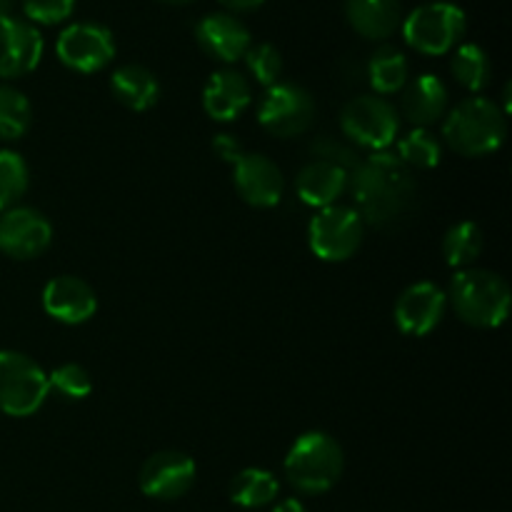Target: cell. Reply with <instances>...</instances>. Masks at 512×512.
<instances>
[{"label":"cell","instance_id":"ac0fdd59","mask_svg":"<svg viewBox=\"0 0 512 512\" xmlns=\"http://www.w3.org/2000/svg\"><path fill=\"white\" fill-rule=\"evenodd\" d=\"M253 93H250V80L240 70L223 68L215 70L203 88V108L205 113L220 123L240 118L248 110Z\"/></svg>","mask_w":512,"mask_h":512},{"label":"cell","instance_id":"4fadbf2b","mask_svg":"<svg viewBox=\"0 0 512 512\" xmlns=\"http://www.w3.org/2000/svg\"><path fill=\"white\" fill-rule=\"evenodd\" d=\"M43 35L23 18L0 20V78L13 80L33 73L43 58Z\"/></svg>","mask_w":512,"mask_h":512},{"label":"cell","instance_id":"9c48e42d","mask_svg":"<svg viewBox=\"0 0 512 512\" xmlns=\"http://www.w3.org/2000/svg\"><path fill=\"white\" fill-rule=\"evenodd\" d=\"M315 120V100L303 85L275 83L265 88L258 103V123L278 138L308 133Z\"/></svg>","mask_w":512,"mask_h":512},{"label":"cell","instance_id":"277c9868","mask_svg":"<svg viewBox=\"0 0 512 512\" xmlns=\"http://www.w3.org/2000/svg\"><path fill=\"white\" fill-rule=\"evenodd\" d=\"M285 478L298 493H328L345 470V455L338 440L323 430L300 435L285 455Z\"/></svg>","mask_w":512,"mask_h":512},{"label":"cell","instance_id":"e575fe53","mask_svg":"<svg viewBox=\"0 0 512 512\" xmlns=\"http://www.w3.org/2000/svg\"><path fill=\"white\" fill-rule=\"evenodd\" d=\"M230 13H250V10H258L265 0H220Z\"/></svg>","mask_w":512,"mask_h":512},{"label":"cell","instance_id":"1f68e13d","mask_svg":"<svg viewBox=\"0 0 512 512\" xmlns=\"http://www.w3.org/2000/svg\"><path fill=\"white\" fill-rule=\"evenodd\" d=\"M75 10V0H23V13L28 23L58 25L68 20Z\"/></svg>","mask_w":512,"mask_h":512},{"label":"cell","instance_id":"d6a6232c","mask_svg":"<svg viewBox=\"0 0 512 512\" xmlns=\"http://www.w3.org/2000/svg\"><path fill=\"white\" fill-rule=\"evenodd\" d=\"M310 150H313L315 160H328V163L340 165V168L348 170L350 175H353V170L360 165L358 153H355L350 145L340 143V140L335 138H328V135H320V138L310 145Z\"/></svg>","mask_w":512,"mask_h":512},{"label":"cell","instance_id":"30bf717a","mask_svg":"<svg viewBox=\"0 0 512 512\" xmlns=\"http://www.w3.org/2000/svg\"><path fill=\"white\" fill-rule=\"evenodd\" d=\"M60 63L78 73H98L115 58V38L100 23H73L55 43Z\"/></svg>","mask_w":512,"mask_h":512},{"label":"cell","instance_id":"7c38bea8","mask_svg":"<svg viewBox=\"0 0 512 512\" xmlns=\"http://www.w3.org/2000/svg\"><path fill=\"white\" fill-rule=\"evenodd\" d=\"M195 473L198 468L190 455L180 453V450H160L145 460L138 483L148 498L170 503V500L183 498L193 488Z\"/></svg>","mask_w":512,"mask_h":512},{"label":"cell","instance_id":"cb8c5ba5","mask_svg":"<svg viewBox=\"0 0 512 512\" xmlns=\"http://www.w3.org/2000/svg\"><path fill=\"white\" fill-rule=\"evenodd\" d=\"M278 478L270 470L245 468L230 483V500L240 508H265L278 498Z\"/></svg>","mask_w":512,"mask_h":512},{"label":"cell","instance_id":"836d02e7","mask_svg":"<svg viewBox=\"0 0 512 512\" xmlns=\"http://www.w3.org/2000/svg\"><path fill=\"white\" fill-rule=\"evenodd\" d=\"M213 153L218 155L220 160H225V163H238L240 158H243V145H240V140L235 138V135L230 133H220L215 135L213 140Z\"/></svg>","mask_w":512,"mask_h":512},{"label":"cell","instance_id":"4dcf8cb0","mask_svg":"<svg viewBox=\"0 0 512 512\" xmlns=\"http://www.w3.org/2000/svg\"><path fill=\"white\" fill-rule=\"evenodd\" d=\"M245 65H248L250 75L255 78V83L265 85H275L280 80V73H283V55L275 45L270 43H258V45H250L248 53L243 55Z\"/></svg>","mask_w":512,"mask_h":512},{"label":"cell","instance_id":"6da1fadb","mask_svg":"<svg viewBox=\"0 0 512 512\" xmlns=\"http://www.w3.org/2000/svg\"><path fill=\"white\" fill-rule=\"evenodd\" d=\"M348 188L363 223L378 228L403 218L415 198L413 170L398 155L385 150L370 155L353 170Z\"/></svg>","mask_w":512,"mask_h":512},{"label":"cell","instance_id":"5b68a950","mask_svg":"<svg viewBox=\"0 0 512 512\" xmlns=\"http://www.w3.org/2000/svg\"><path fill=\"white\" fill-rule=\"evenodd\" d=\"M48 398L45 370L18 350H0V413L28 418Z\"/></svg>","mask_w":512,"mask_h":512},{"label":"cell","instance_id":"7402d4cb","mask_svg":"<svg viewBox=\"0 0 512 512\" xmlns=\"http://www.w3.org/2000/svg\"><path fill=\"white\" fill-rule=\"evenodd\" d=\"M110 90H113L120 105H125L128 110H135V113H143V110L153 108L160 98V83L155 78V73L138 63L115 68L113 78H110Z\"/></svg>","mask_w":512,"mask_h":512},{"label":"cell","instance_id":"e0dca14e","mask_svg":"<svg viewBox=\"0 0 512 512\" xmlns=\"http://www.w3.org/2000/svg\"><path fill=\"white\" fill-rule=\"evenodd\" d=\"M43 310L63 325H83L98 310V295L75 275H58L43 290Z\"/></svg>","mask_w":512,"mask_h":512},{"label":"cell","instance_id":"74e56055","mask_svg":"<svg viewBox=\"0 0 512 512\" xmlns=\"http://www.w3.org/2000/svg\"><path fill=\"white\" fill-rule=\"evenodd\" d=\"M163 3H173V5H180V3H190V0H163Z\"/></svg>","mask_w":512,"mask_h":512},{"label":"cell","instance_id":"ffe728a7","mask_svg":"<svg viewBox=\"0 0 512 512\" xmlns=\"http://www.w3.org/2000/svg\"><path fill=\"white\" fill-rule=\"evenodd\" d=\"M350 173L328 160H310L295 180L298 198L313 208H328L348 190Z\"/></svg>","mask_w":512,"mask_h":512},{"label":"cell","instance_id":"44dd1931","mask_svg":"<svg viewBox=\"0 0 512 512\" xmlns=\"http://www.w3.org/2000/svg\"><path fill=\"white\" fill-rule=\"evenodd\" d=\"M345 18L358 35L385 40L400 28V0H345Z\"/></svg>","mask_w":512,"mask_h":512},{"label":"cell","instance_id":"9a60e30c","mask_svg":"<svg viewBox=\"0 0 512 512\" xmlns=\"http://www.w3.org/2000/svg\"><path fill=\"white\" fill-rule=\"evenodd\" d=\"M233 183L240 198L253 208H273L285 190V178L278 165L260 153H243V158L233 165Z\"/></svg>","mask_w":512,"mask_h":512},{"label":"cell","instance_id":"d590c367","mask_svg":"<svg viewBox=\"0 0 512 512\" xmlns=\"http://www.w3.org/2000/svg\"><path fill=\"white\" fill-rule=\"evenodd\" d=\"M270 512H308V510H305V505L300 503V500L288 498V500H283V503L275 505V508Z\"/></svg>","mask_w":512,"mask_h":512},{"label":"cell","instance_id":"5bb4252c","mask_svg":"<svg viewBox=\"0 0 512 512\" xmlns=\"http://www.w3.org/2000/svg\"><path fill=\"white\" fill-rule=\"evenodd\" d=\"M448 310V295L435 283H415L400 293L395 303V323L405 335H428L440 325Z\"/></svg>","mask_w":512,"mask_h":512},{"label":"cell","instance_id":"2e32d148","mask_svg":"<svg viewBox=\"0 0 512 512\" xmlns=\"http://www.w3.org/2000/svg\"><path fill=\"white\" fill-rule=\"evenodd\" d=\"M195 40L205 55L220 60V63H235L243 60L248 48L253 45L250 30L233 13H208L195 25Z\"/></svg>","mask_w":512,"mask_h":512},{"label":"cell","instance_id":"8d00e7d4","mask_svg":"<svg viewBox=\"0 0 512 512\" xmlns=\"http://www.w3.org/2000/svg\"><path fill=\"white\" fill-rule=\"evenodd\" d=\"M13 8H15V0H0V20L13 18Z\"/></svg>","mask_w":512,"mask_h":512},{"label":"cell","instance_id":"83f0119b","mask_svg":"<svg viewBox=\"0 0 512 512\" xmlns=\"http://www.w3.org/2000/svg\"><path fill=\"white\" fill-rule=\"evenodd\" d=\"M30 103L18 88L0 83V140H18L28 133Z\"/></svg>","mask_w":512,"mask_h":512},{"label":"cell","instance_id":"4316f807","mask_svg":"<svg viewBox=\"0 0 512 512\" xmlns=\"http://www.w3.org/2000/svg\"><path fill=\"white\" fill-rule=\"evenodd\" d=\"M398 158L410 170H430L443 158V143L430 128H413L398 143Z\"/></svg>","mask_w":512,"mask_h":512},{"label":"cell","instance_id":"d6986e66","mask_svg":"<svg viewBox=\"0 0 512 512\" xmlns=\"http://www.w3.org/2000/svg\"><path fill=\"white\" fill-rule=\"evenodd\" d=\"M400 108L415 128H430L448 115V85L438 75H418L415 80H408V85L403 88Z\"/></svg>","mask_w":512,"mask_h":512},{"label":"cell","instance_id":"8992f818","mask_svg":"<svg viewBox=\"0 0 512 512\" xmlns=\"http://www.w3.org/2000/svg\"><path fill=\"white\" fill-rule=\"evenodd\" d=\"M468 18L453 3L418 5L403 20L405 43L423 55H445L463 40Z\"/></svg>","mask_w":512,"mask_h":512},{"label":"cell","instance_id":"603a6c76","mask_svg":"<svg viewBox=\"0 0 512 512\" xmlns=\"http://www.w3.org/2000/svg\"><path fill=\"white\" fill-rule=\"evenodd\" d=\"M410 68L408 58H405L403 50H398L395 45H380L368 60V80L373 85L375 93L390 95L398 93L408 85Z\"/></svg>","mask_w":512,"mask_h":512},{"label":"cell","instance_id":"f546056e","mask_svg":"<svg viewBox=\"0 0 512 512\" xmlns=\"http://www.w3.org/2000/svg\"><path fill=\"white\" fill-rule=\"evenodd\" d=\"M48 393L65 400V403H78L93 393V380L83 365L65 363L48 375Z\"/></svg>","mask_w":512,"mask_h":512},{"label":"cell","instance_id":"7a4b0ae2","mask_svg":"<svg viewBox=\"0 0 512 512\" xmlns=\"http://www.w3.org/2000/svg\"><path fill=\"white\" fill-rule=\"evenodd\" d=\"M505 135L508 113L490 98H465L445 115V143L463 158H483L495 153L505 143Z\"/></svg>","mask_w":512,"mask_h":512},{"label":"cell","instance_id":"ba28073f","mask_svg":"<svg viewBox=\"0 0 512 512\" xmlns=\"http://www.w3.org/2000/svg\"><path fill=\"white\" fill-rule=\"evenodd\" d=\"M365 223L350 205H328L313 215L308 228L310 250L325 263H343L363 245Z\"/></svg>","mask_w":512,"mask_h":512},{"label":"cell","instance_id":"d4e9b609","mask_svg":"<svg viewBox=\"0 0 512 512\" xmlns=\"http://www.w3.org/2000/svg\"><path fill=\"white\" fill-rule=\"evenodd\" d=\"M450 70H453L455 80L470 93L485 90L490 85V78H493V63H490L488 53L475 43H463L455 48Z\"/></svg>","mask_w":512,"mask_h":512},{"label":"cell","instance_id":"484cf974","mask_svg":"<svg viewBox=\"0 0 512 512\" xmlns=\"http://www.w3.org/2000/svg\"><path fill=\"white\" fill-rule=\"evenodd\" d=\"M483 230L473 220H460L453 228H448L443 238V255L445 263L453 268H473L475 260L483 253Z\"/></svg>","mask_w":512,"mask_h":512},{"label":"cell","instance_id":"52a82bcc","mask_svg":"<svg viewBox=\"0 0 512 512\" xmlns=\"http://www.w3.org/2000/svg\"><path fill=\"white\" fill-rule=\"evenodd\" d=\"M340 128L350 143L380 153L400 133V113L380 95H358L348 100L340 113Z\"/></svg>","mask_w":512,"mask_h":512},{"label":"cell","instance_id":"8fae6325","mask_svg":"<svg viewBox=\"0 0 512 512\" xmlns=\"http://www.w3.org/2000/svg\"><path fill=\"white\" fill-rule=\"evenodd\" d=\"M53 243V225L40 210L15 205L0 215V250L8 258L30 260L43 255Z\"/></svg>","mask_w":512,"mask_h":512},{"label":"cell","instance_id":"3957f363","mask_svg":"<svg viewBox=\"0 0 512 512\" xmlns=\"http://www.w3.org/2000/svg\"><path fill=\"white\" fill-rule=\"evenodd\" d=\"M510 285L503 275L483 268H465L450 283L448 303L473 328H498L510 313Z\"/></svg>","mask_w":512,"mask_h":512},{"label":"cell","instance_id":"f1b7e54d","mask_svg":"<svg viewBox=\"0 0 512 512\" xmlns=\"http://www.w3.org/2000/svg\"><path fill=\"white\" fill-rule=\"evenodd\" d=\"M28 165L13 150H0V213L15 208L28 190Z\"/></svg>","mask_w":512,"mask_h":512}]
</instances>
